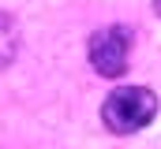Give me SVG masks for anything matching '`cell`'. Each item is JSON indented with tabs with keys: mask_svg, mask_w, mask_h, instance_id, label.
I'll return each mask as SVG.
<instances>
[{
	"mask_svg": "<svg viewBox=\"0 0 161 149\" xmlns=\"http://www.w3.org/2000/svg\"><path fill=\"white\" fill-rule=\"evenodd\" d=\"M154 112H158L154 90H146V86H120V90H113L105 97L101 119H105V127L113 134H135V131H142L154 119Z\"/></svg>",
	"mask_w": 161,
	"mask_h": 149,
	"instance_id": "obj_1",
	"label": "cell"
},
{
	"mask_svg": "<svg viewBox=\"0 0 161 149\" xmlns=\"http://www.w3.org/2000/svg\"><path fill=\"white\" fill-rule=\"evenodd\" d=\"M127 56H131V34L127 26H105L90 37V64L94 71L105 78H116L127 71Z\"/></svg>",
	"mask_w": 161,
	"mask_h": 149,
	"instance_id": "obj_2",
	"label": "cell"
},
{
	"mask_svg": "<svg viewBox=\"0 0 161 149\" xmlns=\"http://www.w3.org/2000/svg\"><path fill=\"white\" fill-rule=\"evenodd\" d=\"M15 56H19V26L11 15L0 11V67L15 64Z\"/></svg>",
	"mask_w": 161,
	"mask_h": 149,
	"instance_id": "obj_3",
	"label": "cell"
},
{
	"mask_svg": "<svg viewBox=\"0 0 161 149\" xmlns=\"http://www.w3.org/2000/svg\"><path fill=\"white\" fill-rule=\"evenodd\" d=\"M154 8H158V15H161V0H154Z\"/></svg>",
	"mask_w": 161,
	"mask_h": 149,
	"instance_id": "obj_4",
	"label": "cell"
}]
</instances>
